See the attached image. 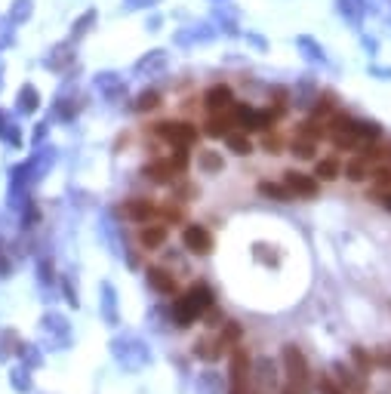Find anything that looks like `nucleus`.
<instances>
[{
	"instance_id": "nucleus-1",
	"label": "nucleus",
	"mask_w": 391,
	"mask_h": 394,
	"mask_svg": "<svg viewBox=\"0 0 391 394\" xmlns=\"http://www.w3.org/2000/svg\"><path fill=\"white\" fill-rule=\"evenodd\" d=\"M213 305H216V296H213V289H210L207 284H194V287H188V289H185V293L170 305L173 324L179 326V330H188V326L198 321V317L207 314Z\"/></svg>"
},
{
	"instance_id": "nucleus-2",
	"label": "nucleus",
	"mask_w": 391,
	"mask_h": 394,
	"mask_svg": "<svg viewBox=\"0 0 391 394\" xmlns=\"http://www.w3.org/2000/svg\"><path fill=\"white\" fill-rule=\"evenodd\" d=\"M111 354H114V361L124 367L127 373H142L145 367H151V348L139 339L136 333H124L117 336L114 342H111Z\"/></svg>"
},
{
	"instance_id": "nucleus-3",
	"label": "nucleus",
	"mask_w": 391,
	"mask_h": 394,
	"mask_svg": "<svg viewBox=\"0 0 391 394\" xmlns=\"http://www.w3.org/2000/svg\"><path fill=\"white\" fill-rule=\"evenodd\" d=\"M327 139L339 151H355L360 148V136H358V117L351 115H333L327 124Z\"/></svg>"
},
{
	"instance_id": "nucleus-4",
	"label": "nucleus",
	"mask_w": 391,
	"mask_h": 394,
	"mask_svg": "<svg viewBox=\"0 0 391 394\" xmlns=\"http://www.w3.org/2000/svg\"><path fill=\"white\" fill-rule=\"evenodd\" d=\"M284 108H250V105H237L235 108V127H240L244 133H259V129H268L281 117Z\"/></svg>"
},
{
	"instance_id": "nucleus-5",
	"label": "nucleus",
	"mask_w": 391,
	"mask_h": 394,
	"mask_svg": "<svg viewBox=\"0 0 391 394\" xmlns=\"http://www.w3.org/2000/svg\"><path fill=\"white\" fill-rule=\"evenodd\" d=\"M281 363H284L286 376H290V385L302 388V391H309V385H311V367H309L305 354H302L299 348H296V345H284V351H281Z\"/></svg>"
},
{
	"instance_id": "nucleus-6",
	"label": "nucleus",
	"mask_w": 391,
	"mask_h": 394,
	"mask_svg": "<svg viewBox=\"0 0 391 394\" xmlns=\"http://www.w3.org/2000/svg\"><path fill=\"white\" fill-rule=\"evenodd\" d=\"M154 136L164 139L166 145L191 148L194 142H198V127L188 124V120H161V124H154Z\"/></svg>"
},
{
	"instance_id": "nucleus-7",
	"label": "nucleus",
	"mask_w": 391,
	"mask_h": 394,
	"mask_svg": "<svg viewBox=\"0 0 391 394\" xmlns=\"http://www.w3.org/2000/svg\"><path fill=\"white\" fill-rule=\"evenodd\" d=\"M250 354L247 348H237L231 351V361H228V394H247L250 391Z\"/></svg>"
},
{
	"instance_id": "nucleus-8",
	"label": "nucleus",
	"mask_w": 391,
	"mask_h": 394,
	"mask_svg": "<svg viewBox=\"0 0 391 394\" xmlns=\"http://www.w3.org/2000/svg\"><path fill=\"white\" fill-rule=\"evenodd\" d=\"M250 388L256 394H272L277 388V363L272 358H256L250 363Z\"/></svg>"
},
{
	"instance_id": "nucleus-9",
	"label": "nucleus",
	"mask_w": 391,
	"mask_h": 394,
	"mask_svg": "<svg viewBox=\"0 0 391 394\" xmlns=\"http://www.w3.org/2000/svg\"><path fill=\"white\" fill-rule=\"evenodd\" d=\"M182 247L188 252H194V256H210L216 243H213L210 228H203V225H188V228L182 231Z\"/></svg>"
},
{
	"instance_id": "nucleus-10",
	"label": "nucleus",
	"mask_w": 391,
	"mask_h": 394,
	"mask_svg": "<svg viewBox=\"0 0 391 394\" xmlns=\"http://www.w3.org/2000/svg\"><path fill=\"white\" fill-rule=\"evenodd\" d=\"M210 22L219 25L216 31H222L225 37H240V22H237V9L228 6V0H219L210 13Z\"/></svg>"
},
{
	"instance_id": "nucleus-11",
	"label": "nucleus",
	"mask_w": 391,
	"mask_h": 394,
	"mask_svg": "<svg viewBox=\"0 0 391 394\" xmlns=\"http://www.w3.org/2000/svg\"><path fill=\"white\" fill-rule=\"evenodd\" d=\"M219 31L213 28V22H198V25H188V28H179L173 34V43L176 46H194V43H210Z\"/></svg>"
},
{
	"instance_id": "nucleus-12",
	"label": "nucleus",
	"mask_w": 391,
	"mask_h": 394,
	"mask_svg": "<svg viewBox=\"0 0 391 394\" xmlns=\"http://www.w3.org/2000/svg\"><path fill=\"white\" fill-rule=\"evenodd\" d=\"M336 13L346 18L355 31H360L367 22V13H373V4H367V0H336Z\"/></svg>"
},
{
	"instance_id": "nucleus-13",
	"label": "nucleus",
	"mask_w": 391,
	"mask_h": 394,
	"mask_svg": "<svg viewBox=\"0 0 391 394\" xmlns=\"http://www.w3.org/2000/svg\"><path fill=\"white\" fill-rule=\"evenodd\" d=\"M284 185L293 191V197H314L321 191V182L309 173H299V170H286L284 173Z\"/></svg>"
},
{
	"instance_id": "nucleus-14",
	"label": "nucleus",
	"mask_w": 391,
	"mask_h": 394,
	"mask_svg": "<svg viewBox=\"0 0 391 394\" xmlns=\"http://www.w3.org/2000/svg\"><path fill=\"white\" fill-rule=\"evenodd\" d=\"M145 280H148V287H151L157 296H173L176 299V293H179V284H176V277L166 268H161V265L145 268Z\"/></svg>"
},
{
	"instance_id": "nucleus-15",
	"label": "nucleus",
	"mask_w": 391,
	"mask_h": 394,
	"mask_svg": "<svg viewBox=\"0 0 391 394\" xmlns=\"http://www.w3.org/2000/svg\"><path fill=\"white\" fill-rule=\"evenodd\" d=\"M333 376H336V385L348 394H364L367 391V382H364V373L360 370H351L346 363H333Z\"/></svg>"
},
{
	"instance_id": "nucleus-16",
	"label": "nucleus",
	"mask_w": 391,
	"mask_h": 394,
	"mask_svg": "<svg viewBox=\"0 0 391 394\" xmlns=\"http://www.w3.org/2000/svg\"><path fill=\"white\" fill-rule=\"evenodd\" d=\"M166 65H170V53L166 50H148L142 59L136 62V74L139 78H154V74H164L166 71Z\"/></svg>"
},
{
	"instance_id": "nucleus-17",
	"label": "nucleus",
	"mask_w": 391,
	"mask_h": 394,
	"mask_svg": "<svg viewBox=\"0 0 391 394\" xmlns=\"http://www.w3.org/2000/svg\"><path fill=\"white\" fill-rule=\"evenodd\" d=\"M120 215L129 219V222L145 225V222H151L154 215H157V206L151 201H145V197H133V201H124V206H120Z\"/></svg>"
},
{
	"instance_id": "nucleus-18",
	"label": "nucleus",
	"mask_w": 391,
	"mask_h": 394,
	"mask_svg": "<svg viewBox=\"0 0 391 394\" xmlns=\"http://www.w3.org/2000/svg\"><path fill=\"white\" fill-rule=\"evenodd\" d=\"M96 90H99L105 99L117 102V99L127 96V80L120 78L117 71H102V74H96Z\"/></svg>"
},
{
	"instance_id": "nucleus-19",
	"label": "nucleus",
	"mask_w": 391,
	"mask_h": 394,
	"mask_svg": "<svg viewBox=\"0 0 391 394\" xmlns=\"http://www.w3.org/2000/svg\"><path fill=\"white\" fill-rule=\"evenodd\" d=\"M203 105H207L213 115H222V111H228L235 105V92H231V87H225V83H216V87H210L203 92Z\"/></svg>"
},
{
	"instance_id": "nucleus-20",
	"label": "nucleus",
	"mask_w": 391,
	"mask_h": 394,
	"mask_svg": "<svg viewBox=\"0 0 391 394\" xmlns=\"http://www.w3.org/2000/svg\"><path fill=\"white\" fill-rule=\"evenodd\" d=\"M296 50H302V55L309 59L311 65H330V55H327V50L314 41L311 34H299L296 37Z\"/></svg>"
},
{
	"instance_id": "nucleus-21",
	"label": "nucleus",
	"mask_w": 391,
	"mask_h": 394,
	"mask_svg": "<svg viewBox=\"0 0 391 394\" xmlns=\"http://www.w3.org/2000/svg\"><path fill=\"white\" fill-rule=\"evenodd\" d=\"M194 394H225V379L216 370H203L194 379Z\"/></svg>"
},
{
	"instance_id": "nucleus-22",
	"label": "nucleus",
	"mask_w": 391,
	"mask_h": 394,
	"mask_svg": "<svg viewBox=\"0 0 391 394\" xmlns=\"http://www.w3.org/2000/svg\"><path fill=\"white\" fill-rule=\"evenodd\" d=\"M142 176H145L148 182H154V185H170L173 176H176V170H173L170 157H166V161H151V164H145V166H142Z\"/></svg>"
},
{
	"instance_id": "nucleus-23",
	"label": "nucleus",
	"mask_w": 391,
	"mask_h": 394,
	"mask_svg": "<svg viewBox=\"0 0 391 394\" xmlns=\"http://www.w3.org/2000/svg\"><path fill=\"white\" fill-rule=\"evenodd\" d=\"M222 342H219V336H200L198 342H194V358L198 361H207V363H213V361H219L222 358Z\"/></svg>"
},
{
	"instance_id": "nucleus-24",
	"label": "nucleus",
	"mask_w": 391,
	"mask_h": 394,
	"mask_svg": "<svg viewBox=\"0 0 391 394\" xmlns=\"http://www.w3.org/2000/svg\"><path fill=\"white\" fill-rule=\"evenodd\" d=\"M318 83H314L311 74H305V78L296 83V96H293V105L296 108H311L314 105V99H318Z\"/></svg>"
},
{
	"instance_id": "nucleus-25",
	"label": "nucleus",
	"mask_w": 391,
	"mask_h": 394,
	"mask_svg": "<svg viewBox=\"0 0 391 394\" xmlns=\"http://www.w3.org/2000/svg\"><path fill=\"white\" fill-rule=\"evenodd\" d=\"M166 225H151V222H145V228L139 231V243H142L145 250H161L164 243H166Z\"/></svg>"
},
{
	"instance_id": "nucleus-26",
	"label": "nucleus",
	"mask_w": 391,
	"mask_h": 394,
	"mask_svg": "<svg viewBox=\"0 0 391 394\" xmlns=\"http://www.w3.org/2000/svg\"><path fill=\"white\" fill-rule=\"evenodd\" d=\"M370 173H373V164H370L364 154L351 157V161L346 164V176H348L351 182H367V179H370Z\"/></svg>"
},
{
	"instance_id": "nucleus-27",
	"label": "nucleus",
	"mask_w": 391,
	"mask_h": 394,
	"mask_svg": "<svg viewBox=\"0 0 391 394\" xmlns=\"http://www.w3.org/2000/svg\"><path fill=\"white\" fill-rule=\"evenodd\" d=\"M342 176V164L336 161V157H323V161L314 164V179L318 182H333Z\"/></svg>"
},
{
	"instance_id": "nucleus-28",
	"label": "nucleus",
	"mask_w": 391,
	"mask_h": 394,
	"mask_svg": "<svg viewBox=\"0 0 391 394\" xmlns=\"http://www.w3.org/2000/svg\"><path fill=\"white\" fill-rule=\"evenodd\" d=\"M71 43L74 41H65L59 46H53V53L46 55V68H53V71H62L65 65H68L74 59V53H71Z\"/></svg>"
},
{
	"instance_id": "nucleus-29",
	"label": "nucleus",
	"mask_w": 391,
	"mask_h": 394,
	"mask_svg": "<svg viewBox=\"0 0 391 394\" xmlns=\"http://www.w3.org/2000/svg\"><path fill=\"white\" fill-rule=\"evenodd\" d=\"M231 127H235V117H225V115H213L207 120V127H203V133L210 139H225L231 133Z\"/></svg>"
},
{
	"instance_id": "nucleus-30",
	"label": "nucleus",
	"mask_w": 391,
	"mask_h": 394,
	"mask_svg": "<svg viewBox=\"0 0 391 394\" xmlns=\"http://www.w3.org/2000/svg\"><path fill=\"white\" fill-rule=\"evenodd\" d=\"M102 296H105V299H102V317H105L111 326H117L120 317H117V296H114V287H111V284H102Z\"/></svg>"
},
{
	"instance_id": "nucleus-31",
	"label": "nucleus",
	"mask_w": 391,
	"mask_h": 394,
	"mask_svg": "<svg viewBox=\"0 0 391 394\" xmlns=\"http://www.w3.org/2000/svg\"><path fill=\"white\" fill-rule=\"evenodd\" d=\"M259 194L262 197H272V201H277V203H290L293 201V191L286 188V185H281V182H259Z\"/></svg>"
},
{
	"instance_id": "nucleus-32",
	"label": "nucleus",
	"mask_w": 391,
	"mask_h": 394,
	"mask_svg": "<svg viewBox=\"0 0 391 394\" xmlns=\"http://www.w3.org/2000/svg\"><path fill=\"white\" fill-rule=\"evenodd\" d=\"M225 145H228V151H235L237 157L253 154V142L247 139L244 129H240V133H228V136H225Z\"/></svg>"
},
{
	"instance_id": "nucleus-33",
	"label": "nucleus",
	"mask_w": 391,
	"mask_h": 394,
	"mask_svg": "<svg viewBox=\"0 0 391 394\" xmlns=\"http://www.w3.org/2000/svg\"><path fill=\"white\" fill-rule=\"evenodd\" d=\"M154 108H161V92H157V90L139 92L136 102H133V111H139V115H145V111H154Z\"/></svg>"
},
{
	"instance_id": "nucleus-34",
	"label": "nucleus",
	"mask_w": 391,
	"mask_h": 394,
	"mask_svg": "<svg viewBox=\"0 0 391 394\" xmlns=\"http://www.w3.org/2000/svg\"><path fill=\"white\" fill-rule=\"evenodd\" d=\"M198 166L203 173H222L225 170V161H222L219 151H198Z\"/></svg>"
},
{
	"instance_id": "nucleus-35",
	"label": "nucleus",
	"mask_w": 391,
	"mask_h": 394,
	"mask_svg": "<svg viewBox=\"0 0 391 394\" xmlns=\"http://www.w3.org/2000/svg\"><path fill=\"white\" fill-rule=\"evenodd\" d=\"M18 108H22L25 115H34V111L41 108V96H37V90L31 87V83L18 90Z\"/></svg>"
},
{
	"instance_id": "nucleus-36",
	"label": "nucleus",
	"mask_w": 391,
	"mask_h": 394,
	"mask_svg": "<svg viewBox=\"0 0 391 394\" xmlns=\"http://www.w3.org/2000/svg\"><path fill=\"white\" fill-rule=\"evenodd\" d=\"M333 108H336V96L333 92H318V99H314V105H311V111H314V117H327V115H333Z\"/></svg>"
},
{
	"instance_id": "nucleus-37",
	"label": "nucleus",
	"mask_w": 391,
	"mask_h": 394,
	"mask_svg": "<svg viewBox=\"0 0 391 394\" xmlns=\"http://www.w3.org/2000/svg\"><path fill=\"white\" fill-rule=\"evenodd\" d=\"M290 154H296L299 161H311V157H314V142H311V139H305V136H296L293 145H290Z\"/></svg>"
},
{
	"instance_id": "nucleus-38",
	"label": "nucleus",
	"mask_w": 391,
	"mask_h": 394,
	"mask_svg": "<svg viewBox=\"0 0 391 394\" xmlns=\"http://www.w3.org/2000/svg\"><path fill=\"white\" fill-rule=\"evenodd\" d=\"M92 22H96V9H87V13H83L77 22H74V28H71V41H80V37L90 31Z\"/></svg>"
},
{
	"instance_id": "nucleus-39",
	"label": "nucleus",
	"mask_w": 391,
	"mask_h": 394,
	"mask_svg": "<svg viewBox=\"0 0 391 394\" xmlns=\"http://www.w3.org/2000/svg\"><path fill=\"white\" fill-rule=\"evenodd\" d=\"M31 13H34L31 0H16L13 9H9V18H13V22H25V18H31Z\"/></svg>"
},
{
	"instance_id": "nucleus-40",
	"label": "nucleus",
	"mask_w": 391,
	"mask_h": 394,
	"mask_svg": "<svg viewBox=\"0 0 391 394\" xmlns=\"http://www.w3.org/2000/svg\"><path fill=\"white\" fill-rule=\"evenodd\" d=\"M351 361L358 363V370L364 373V376H370V370H373V358H370V354L360 348V345H355V348H351Z\"/></svg>"
},
{
	"instance_id": "nucleus-41",
	"label": "nucleus",
	"mask_w": 391,
	"mask_h": 394,
	"mask_svg": "<svg viewBox=\"0 0 391 394\" xmlns=\"http://www.w3.org/2000/svg\"><path fill=\"white\" fill-rule=\"evenodd\" d=\"M173 148H176V151H173V157H170L173 170H176V173L188 170V161H191V157H188V148H185V145H173Z\"/></svg>"
},
{
	"instance_id": "nucleus-42",
	"label": "nucleus",
	"mask_w": 391,
	"mask_h": 394,
	"mask_svg": "<svg viewBox=\"0 0 391 394\" xmlns=\"http://www.w3.org/2000/svg\"><path fill=\"white\" fill-rule=\"evenodd\" d=\"M240 37H244V41H247L250 46H253L256 53H265V50H268V41H265L262 34H256V31H247V34H240Z\"/></svg>"
},
{
	"instance_id": "nucleus-43",
	"label": "nucleus",
	"mask_w": 391,
	"mask_h": 394,
	"mask_svg": "<svg viewBox=\"0 0 391 394\" xmlns=\"http://www.w3.org/2000/svg\"><path fill=\"white\" fill-rule=\"evenodd\" d=\"M157 213H161L166 222H182V206H176V203H166V206H161Z\"/></svg>"
},
{
	"instance_id": "nucleus-44",
	"label": "nucleus",
	"mask_w": 391,
	"mask_h": 394,
	"mask_svg": "<svg viewBox=\"0 0 391 394\" xmlns=\"http://www.w3.org/2000/svg\"><path fill=\"white\" fill-rule=\"evenodd\" d=\"M281 145H284L281 136H265V139H262V148H265L268 154H281Z\"/></svg>"
},
{
	"instance_id": "nucleus-45",
	"label": "nucleus",
	"mask_w": 391,
	"mask_h": 394,
	"mask_svg": "<svg viewBox=\"0 0 391 394\" xmlns=\"http://www.w3.org/2000/svg\"><path fill=\"white\" fill-rule=\"evenodd\" d=\"M360 46H364L367 55H376L379 53V41H376V37H370V34H360Z\"/></svg>"
},
{
	"instance_id": "nucleus-46",
	"label": "nucleus",
	"mask_w": 391,
	"mask_h": 394,
	"mask_svg": "<svg viewBox=\"0 0 391 394\" xmlns=\"http://www.w3.org/2000/svg\"><path fill=\"white\" fill-rule=\"evenodd\" d=\"M157 0H124V9H145V6H154Z\"/></svg>"
},
{
	"instance_id": "nucleus-47",
	"label": "nucleus",
	"mask_w": 391,
	"mask_h": 394,
	"mask_svg": "<svg viewBox=\"0 0 391 394\" xmlns=\"http://www.w3.org/2000/svg\"><path fill=\"white\" fill-rule=\"evenodd\" d=\"M321 391H323V394H348V391H342L333 379H323V382H321Z\"/></svg>"
},
{
	"instance_id": "nucleus-48",
	"label": "nucleus",
	"mask_w": 391,
	"mask_h": 394,
	"mask_svg": "<svg viewBox=\"0 0 391 394\" xmlns=\"http://www.w3.org/2000/svg\"><path fill=\"white\" fill-rule=\"evenodd\" d=\"M370 74H376L379 80H391V68H385V65H370Z\"/></svg>"
},
{
	"instance_id": "nucleus-49",
	"label": "nucleus",
	"mask_w": 391,
	"mask_h": 394,
	"mask_svg": "<svg viewBox=\"0 0 391 394\" xmlns=\"http://www.w3.org/2000/svg\"><path fill=\"white\" fill-rule=\"evenodd\" d=\"M161 25H164V16L161 13H154V16H148V31H161Z\"/></svg>"
},
{
	"instance_id": "nucleus-50",
	"label": "nucleus",
	"mask_w": 391,
	"mask_h": 394,
	"mask_svg": "<svg viewBox=\"0 0 391 394\" xmlns=\"http://www.w3.org/2000/svg\"><path fill=\"white\" fill-rule=\"evenodd\" d=\"M22 373H25V370H16V376H13V382H16V388H22V391H25L28 385H31V379H28V376H22Z\"/></svg>"
},
{
	"instance_id": "nucleus-51",
	"label": "nucleus",
	"mask_w": 391,
	"mask_h": 394,
	"mask_svg": "<svg viewBox=\"0 0 391 394\" xmlns=\"http://www.w3.org/2000/svg\"><path fill=\"white\" fill-rule=\"evenodd\" d=\"M281 394H305V391H302V388H296V385H286Z\"/></svg>"
},
{
	"instance_id": "nucleus-52",
	"label": "nucleus",
	"mask_w": 391,
	"mask_h": 394,
	"mask_svg": "<svg viewBox=\"0 0 391 394\" xmlns=\"http://www.w3.org/2000/svg\"><path fill=\"white\" fill-rule=\"evenodd\" d=\"M382 203H385V210H388V213H391V191H388V194H385V197H382Z\"/></svg>"
},
{
	"instance_id": "nucleus-53",
	"label": "nucleus",
	"mask_w": 391,
	"mask_h": 394,
	"mask_svg": "<svg viewBox=\"0 0 391 394\" xmlns=\"http://www.w3.org/2000/svg\"><path fill=\"white\" fill-rule=\"evenodd\" d=\"M388 31H391V18H388Z\"/></svg>"
},
{
	"instance_id": "nucleus-54",
	"label": "nucleus",
	"mask_w": 391,
	"mask_h": 394,
	"mask_svg": "<svg viewBox=\"0 0 391 394\" xmlns=\"http://www.w3.org/2000/svg\"><path fill=\"white\" fill-rule=\"evenodd\" d=\"M0 74H4V65H0Z\"/></svg>"
},
{
	"instance_id": "nucleus-55",
	"label": "nucleus",
	"mask_w": 391,
	"mask_h": 394,
	"mask_svg": "<svg viewBox=\"0 0 391 394\" xmlns=\"http://www.w3.org/2000/svg\"><path fill=\"white\" fill-rule=\"evenodd\" d=\"M213 4H219V0H213Z\"/></svg>"
},
{
	"instance_id": "nucleus-56",
	"label": "nucleus",
	"mask_w": 391,
	"mask_h": 394,
	"mask_svg": "<svg viewBox=\"0 0 391 394\" xmlns=\"http://www.w3.org/2000/svg\"><path fill=\"white\" fill-rule=\"evenodd\" d=\"M385 4H391V0H385Z\"/></svg>"
}]
</instances>
